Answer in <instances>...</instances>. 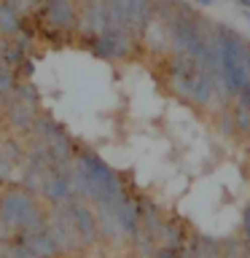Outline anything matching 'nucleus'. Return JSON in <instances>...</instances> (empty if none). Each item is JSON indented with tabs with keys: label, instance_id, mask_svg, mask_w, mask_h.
Wrapping results in <instances>:
<instances>
[{
	"label": "nucleus",
	"instance_id": "1",
	"mask_svg": "<svg viewBox=\"0 0 250 258\" xmlns=\"http://www.w3.org/2000/svg\"><path fill=\"white\" fill-rule=\"evenodd\" d=\"M73 177H76V188H81L97 205H113L116 199H121L127 194L121 177L94 153H81L76 159Z\"/></svg>",
	"mask_w": 250,
	"mask_h": 258
},
{
	"label": "nucleus",
	"instance_id": "2",
	"mask_svg": "<svg viewBox=\"0 0 250 258\" xmlns=\"http://www.w3.org/2000/svg\"><path fill=\"white\" fill-rule=\"evenodd\" d=\"M129 48H132V40L127 30H105L97 38V54H102L105 59H121L129 54Z\"/></svg>",
	"mask_w": 250,
	"mask_h": 258
},
{
	"label": "nucleus",
	"instance_id": "3",
	"mask_svg": "<svg viewBox=\"0 0 250 258\" xmlns=\"http://www.w3.org/2000/svg\"><path fill=\"white\" fill-rule=\"evenodd\" d=\"M70 215H73V223H76V231L84 245H94L97 237H100V223H97V215L89 210L86 205H70Z\"/></svg>",
	"mask_w": 250,
	"mask_h": 258
},
{
	"label": "nucleus",
	"instance_id": "4",
	"mask_svg": "<svg viewBox=\"0 0 250 258\" xmlns=\"http://www.w3.org/2000/svg\"><path fill=\"white\" fill-rule=\"evenodd\" d=\"M231 113H234V124H237V135L239 137H250V105L234 100Z\"/></svg>",
	"mask_w": 250,
	"mask_h": 258
},
{
	"label": "nucleus",
	"instance_id": "5",
	"mask_svg": "<svg viewBox=\"0 0 250 258\" xmlns=\"http://www.w3.org/2000/svg\"><path fill=\"white\" fill-rule=\"evenodd\" d=\"M207 239H210V237H205V234H197V237H191V239H189V245L183 247L180 258H205Z\"/></svg>",
	"mask_w": 250,
	"mask_h": 258
},
{
	"label": "nucleus",
	"instance_id": "6",
	"mask_svg": "<svg viewBox=\"0 0 250 258\" xmlns=\"http://www.w3.org/2000/svg\"><path fill=\"white\" fill-rule=\"evenodd\" d=\"M218 132L226 135V137H234V135H237V124H234L231 108H221V110H218Z\"/></svg>",
	"mask_w": 250,
	"mask_h": 258
},
{
	"label": "nucleus",
	"instance_id": "7",
	"mask_svg": "<svg viewBox=\"0 0 250 258\" xmlns=\"http://www.w3.org/2000/svg\"><path fill=\"white\" fill-rule=\"evenodd\" d=\"M183 250H172V247H164V245H156L151 258H180Z\"/></svg>",
	"mask_w": 250,
	"mask_h": 258
},
{
	"label": "nucleus",
	"instance_id": "8",
	"mask_svg": "<svg viewBox=\"0 0 250 258\" xmlns=\"http://www.w3.org/2000/svg\"><path fill=\"white\" fill-rule=\"evenodd\" d=\"M239 237L250 245V207H245V213H242V234Z\"/></svg>",
	"mask_w": 250,
	"mask_h": 258
},
{
	"label": "nucleus",
	"instance_id": "9",
	"mask_svg": "<svg viewBox=\"0 0 250 258\" xmlns=\"http://www.w3.org/2000/svg\"><path fill=\"white\" fill-rule=\"evenodd\" d=\"M197 3H202V6H213V3H221V0H197Z\"/></svg>",
	"mask_w": 250,
	"mask_h": 258
},
{
	"label": "nucleus",
	"instance_id": "10",
	"mask_svg": "<svg viewBox=\"0 0 250 258\" xmlns=\"http://www.w3.org/2000/svg\"><path fill=\"white\" fill-rule=\"evenodd\" d=\"M239 6H245V8H250V0H237Z\"/></svg>",
	"mask_w": 250,
	"mask_h": 258
},
{
	"label": "nucleus",
	"instance_id": "11",
	"mask_svg": "<svg viewBox=\"0 0 250 258\" xmlns=\"http://www.w3.org/2000/svg\"><path fill=\"white\" fill-rule=\"evenodd\" d=\"M245 258H250V253H247V255H245Z\"/></svg>",
	"mask_w": 250,
	"mask_h": 258
}]
</instances>
